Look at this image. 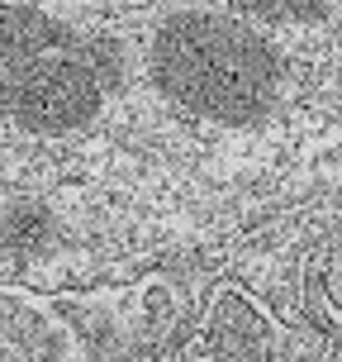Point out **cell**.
<instances>
[{"instance_id":"1","label":"cell","mask_w":342,"mask_h":362,"mask_svg":"<svg viewBox=\"0 0 342 362\" xmlns=\"http://www.w3.org/2000/svg\"><path fill=\"white\" fill-rule=\"evenodd\" d=\"M147 72L166 100L209 124H257L281 95V53L271 38L233 15H171L152 34Z\"/></svg>"},{"instance_id":"2","label":"cell","mask_w":342,"mask_h":362,"mask_svg":"<svg viewBox=\"0 0 342 362\" xmlns=\"http://www.w3.org/2000/svg\"><path fill=\"white\" fill-rule=\"evenodd\" d=\"M114 81H119V48H90L67 38L29 67L10 100V119L24 134H48V139L76 134L95 119Z\"/></svg>"},{"instance_id":"3","label":"cell","mask_w":342,"mask_h":362,"mask_svg":"<svg viewBox=\"0 0 342 362\" xmlns=\"http://www.w3.org/2000/svg\"><path fill=\"white\" fill-rule=\"evenodd\" d=\"M57 43H67V29L57 19L29 5H0V119H10V100L29 67L43 53H53Z\"/></svg>"},{"instance_id":"4","label":"cell","mask_w":342,"mask_h":362,"mask_svg":"<svg viewBox=\"0 0 342 362\" xmlns=\"http://www.w3.org/2000/svg\"><path fill=\"white\" fill-rule=\"evenodd\" d=\"M238 10L252 19H276V24H314L328 15V0H238Z\"/></svg>"}]
</instances>
